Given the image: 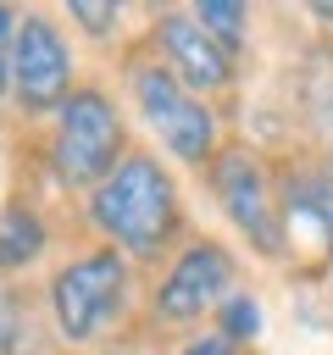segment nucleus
Masks as SVG:
<instances>
[{"instance_id": "1", "label": "nucleus", "mask_w": 333, "mask_h": 355, "mask_svg": "<svg viewBox=\"0 0 333 355\" xmlns=\"http://www.w3.org/2000/svg\"><path fill=\"white\" fill-rule=\"evenodd\" d=\"M89 222L128 255H161L183 222L178 189L155 155H122V166L89 194Z\"/></svg>"}, {"instance_id": "2", "label": "nucleus", "mask_w": 333, "mask_h": 355, "mask_svg": "<svg viewBox=\"0 0 333 355\" xmlns=\"http://www.w3.org/2000/svg\"><path fill=\"white\" fill-rule=\"evenodd\" d=\"M122 166V116L111 94L100 89H72V100L56 111L50 133V172L67 189H100Z\"/></svg>"}, {"instance_id": "3", "label": "nucleus", "mask_w": 333, "mask_h": 355, "mask_svg": "<svg viewBox=\"0 0 333 355\" xmlns=\"http://www.w3.org/2000/svg\"><path fill=\"white\" fill-rule=\"evenodd\" d=\"M122 294H128V261H122V250L100 244L50 277V316L67 344H89L122 311Z\"/></svg>"}, {"instance_id": "4", "label": "nucleus", "mask_w": 333, "mask_h": 355, "mask_svg": "<svg viewBox=\"0 0 333 355\" xmlns=\"http://www.w3.org/2000/svg\"><path fill=\"white\" fill-rule=\"evenodd\" d=\"M128 83H133V100H139L144 122L155 128V139L183 166L216 161V116H211V105H200L194 89H183L166 67H150V61H133Z\"/></svg>"}, {"instance_id": "5", "label": "nucleus", "mask_w": 333, "mask_h": 355, "mask_svg": "<svg viewBox=\"0 0 333 355\" xmlns=\"http://www.w3.org/2000/svg\"><path fill=\"white\" fill-rule=\"evenodd\" d=\"M11 94L28 111H61L72 100V50L44 11H28L11 33Z\"/></svg>"}, {"instance_id": "6", "label": "nucleus", "mask_w": 333, "mask_h": 355, "mask_svg": "<svg viewBox=\"0 0 333 355\" xmlns=\"http://www.w3.org/2000/svg\"><path fill=\"white\" fill-rule=\"evenodd\" d=\"M211 189L222 200V211L233 216V227L261 250V255H283V211L272 200L266 166L250 150H222L211 161Z\"/></svg>"}, {"instance_id": "7", "label": "nucleus", "mask_w": 333, "mask_h": 355, "mask_svg": "<svg viewBox=\"0 0 333 355\" xmlns=\"http://www.w3.org/2000/svg\"><path fill=\"white\" fill-rule=\"evenodd\" d=\"M228 283H233V255H228L222 244L200 239V244H189V250L172 261V272L161 277V288H155V316H161V322H200L205 311H222Z\"/></svg>"}, {"instance_id": "8", "label": "nucleus", "mask_w": 333, "mask_h": 355, "mask_svg": "<svg viewBox=\"0 0 333 355\" xmlns=\"http://www.w3.org/2000/svg\"><path fill=\"white\" fill-rule=\"evenodd\" d=\"M150 39L161 44L166 72H172L183 89L211 94V89H228V83H233V55L194 22V11H155Z\"/></svg>"}, {"instance_id": "9", "label": "nucleus", "mask_w": 333, "mask_h": 355, "mask_svg": "<svg viewBox=\"0 0 333 355\" xmlns=\"http://www.w3.org/2000/svg\"><path fill=\"white\" fill-rule=\"evenodd\" d=\"M283 216H305L316 227V239L333 250V172H300L289 189H283Z\"/></svg>"}, {"instance_id": "10", "label": "nucleus", "mask_w": 333, "mask_h": 355, "mask_svg": "<svg viewBox=\"0 0 333 355\" xmlns=\"http://www.w3.org/2000/svg\"><path fill=\"white\" fill-rule=\"evenodd\" d=\"M39 250H44V222L33 216V205H0V272L33 266Z\"/></svg>"}, {"instance_id": "11", "label": "nucleus", "mask_w": 333, "mask_h": 355, "mask_svg": "<svg viewBox=\"0 0 333 355\" xmlns=\"http://www.w3.org/2000/svg\"><path fill=\"white\" fill-rule=\"evenodd\" d=\"M194 22L233 55V50H244V28H250V11L244 6H233V0H205V6H194Z\"/></svg>"}, {"instance_id": "12", "label": "nucleus", "mask_w": 333, "mask_h": 355, "mask_svg": "<svg viewBox=\"0 0 333 355\" xmlns=\"http://www.w3.org/2000/svg\"><path fill=\"white\" fill-rule=\"evenodd\" d=\"M261 333V305L250 294H228L222 300V338L239 344V338H255Z\"/></svg>"}, {"instance_id": "13", "label": "nucleus", "mask_w": 333, "mask_h": 355, "mask_svg": "<svg viewBox=\"0 0 333 355\" xmlns=\"http://www.w3.org/2000/svg\"><path fill=\"white\" fill-rule=\"evenodd\" d=\"M67 17H72L78 28H89L94 39H105V33L117 28V17H122V11H117V6H89V0H72V6H67Z\"/></svg>"}, {"instance_id": "14", "label": "nucleus", "mask_w": 333, "mask_h": 355, "mask_svg": "<svg viewBox=\"0 0 333 355\" xmlns=\"http://www.w3.org/2000/svg\"><path fill=\"white\" fill-rule=\"evenodd\" d=\"M22 333H28V316H22V305L0 288V355H11V349L22 344Z\"/></svg>"}, {"instance_id": "15", "label": "nucleus", "mask_w": 333, "mask_h": 355, "mask_svg": "<svg viewBox=\"0 0 333 355\" xmlns=\"http://www.w3.org/2000/svg\"><path fill=\"white\" fill-rule=\"evenodd\" d=\"M183 355H233V344H228L222 333H205V338H194Z\"/></svg>"}, {"instance_id": "16", "label": "nucleus", "mask_w": 333, "mask_h": 355, "mask_svg": "<svg viewBox=\"0 0 333 355\" xmlns=\"http://www.w3.org/2000/svg\"><path fill=\"white\" fill-rule=\"evenodd\" d=\"M11 89V39H0V94Z\"/></svg>"}, {"instance_id": "17", "label": "nucleus", "mask_w": 333, "mask_h": 355, "mask_svg": "<svg viewBox=\"0 0 333 355\" xmlns=\"http://www.w3.org/2000/svg\"><path fill=\"white\" fill-rule=\"evenodd\" d=\"M311 17H316V22H327V28H333V6H311Z\"/></svg>"}]
</instances>
